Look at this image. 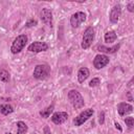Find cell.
Instances as JSON below:
<instances>
[{"instance_id":"cell-8","label":"cell","mask_w":134,"mask_h":134,"mask_svg":"<svg viewBox=\"0 0 134 134\" xmlns=\"http://www.w3.org/2000/svg\"><path fill=\"white\" fill-rule=\"evenodd\" d=\"M28 51L30 52H42V51H46L48 49V44L45 42H41V41H36L32 42L29 46H28Z\"/></svg>"},{"instance_id":"cell-7","label":"cell","mask_w":134,"mask_h":134,"mask_svg":"<svg viewBox=\"0 0 134 134\" xmlns=\"http://www.w3.org/2000/svg\"><path fill=\"white\" fill-rule=\"evenodd\" d=\"M86 21V14L83 13V12H77L75 14H73L71 17H70V25L73 27V28H76L79 27L83 22Z\"/></svg>"},{"instance_id":"cell-19","label":"cell","mask_w":134,"mask_h":134,"mask_svg":"<svg viewBox=\"0 0 134 134\" xmlns=\"http://www.w3.org/2000/svg\"><path fill=\"white\" fill-rule=\"evenodd\" d=\"M10 79V74L7 70L5 69H0V81L4 82V83H7Z\"/></svg>"},{"instance_id":"cell-23","label":"cell","mask_w":134,"mask_h":134,"mask_svg":"<svg viewBox=\"0 0 134 134\" xmlns=\"http://www.w3.org/2000/svg\"><path fill=\"white\" fill-rule=\"evenodd\" d=\"M36 25H37V21L34 20V19L29 20V21L26 23V27H32V26H36Z\"/></svg>"},{"instance_id":"cell-12","label":"cell","mask_w":134,"mask_h":134,"mask_svg":"<svg viewBox=\"0 0 134 134\" xmlns=\"http://www.w3.org/2000/svg\"><path fill=\"white\" fill-rule=\"evenodd\" d=\"M117 111L120 116H124V115H127V114L133 112V107H132V105L127 104V103H119L117 106Z\"/></svg>"},{"instance_id":"cell-22","label":"cell","mask_w":134,"mask_h":134,"mask_svg":"<svg viewBox=\"0 0 134 134\" xmlns=\"http://www.w3.org/2000/svg\"><path fill=\"white\" fill-rule=\"evenodd\" d=\"M98 122L100 125H104V122H105V113L103 111L99 112V114H98Z\"/></svg>"},{"instance_id":"cell-28","label":"cell","mask_w":134,"mask_h":134,"mask_svg":"<svg viewBox=\"0 0 134 134\" xmlns=\"http://www.w3.org/2000/svg\"><path fill=\"white\" fill-rule=\"evenodd\" d=\"M6 134H12V133H6Z\"/></svg>"},{"instance_id":"cell-10","label":"cell","mask_w":134,"mask_h":134,"mask_svg":"<svg viewBox=\"0 0 134 134\" xmlns=\"http://www.w3.org/2000/svg\"><path fill=\"white\" fill-rule=\"evenodd\" d=\"M68 119V114L67 112H54L51 116V120L55 125H62Z\"/></svg>"},{"instance_id":"cell-6","label":"cell","mask_w":134,"mask_h":134,"mask_svg":"<svg viewBox=\"0 0 134 134\" xmlns=\"http://www.w3.org/2000/svg\"><path fill=\"white\" fill-rule=\"evenodd\" d=\"M40 18H41L42 22H43L45 25H47L48 27H52V25H53L52 12H51L49 8H47V7L43 8V9L41 10V13H40Z\"/></svg>"},{"instance_id":"cell-4","label":"cell","mask_w":134,"mask_h":134,"mask_svg":"<svg viewBox=\"0 0 134 134\" xmlns=\"http://www.w3.org/2000/svg\"><path fill=\"white\" fill-rule=\"evenodd\" d=\"M94 40V29L92 26H88L85 31H84V35H83V39H82V48L83 49H87L91 46L92 42Z\"/></svg>"},{"instance_id":"cell-11","label":"cell","mask_w":134,"mask_h":134,"mask_svg":"<svg viewBox=\"0 0 134 134\" xmlns=\"http://www.w3.org/2000/svg\"><path fill=\"white\" fill-rule=\"evenodd\" d=\"M120 14H121V6L119 4L114 5L111 8V12H110V15H109L110 22L111 23H117V21L120 17Z\"/></svg>"},{"instance_id":"cell-2","label":"cell","mask_w":134,"mask_h":134,"mask_svg":"<svg viewBox=\"0 0 134 134\" xmlns=\"http://www.w3.org/2000/svg\"><path fill=\"white\" fill-rule=\"evenodd\" d=\"M50 73V67L47 64H39L34 69V77L37 80H45Z\"/></svg>"},{"instance_id":"cell-27","label":"cell","mask_w":134,"mask_h":134,"mask_svg":"<svg viewBox=\"0 0 134 134\" xmlns=\"http://www.w3.org/2000/svg\"><path fill=\"white\" fill-rule=\"evenodd\" d=\"M114 125H115V128H116V129H118V131H120V132L122 131V129H121L120 125H119V124H118L117 121H115V122H114Z\"/></svg>"},{"instance_id":"cell-3","label":"cell","mask_w":134,"mask_h":134,"mask_svg":"<svg viewBox=\"0 0 134 134\" xmlns=\"http://www.w3.org/2000/svg\"><path fill=\"white\" fill-rule=\"evenodd\" d=\"M27 43V37L25 35H19L13 42L12 46H10V51L12 53L16 54V53H19L23 48L24 46L26 45Z\"/></svg>"},{"instance_id":"cell-20","label":"cell","mask_w":134,"mask_h":134,"mask_svg":"<svg viewBox=\"0 0 134 134\" xmlns=\"http://www.w3.org/2000/svg\"><path fill=\"white\" fill-rule=\"evenodd\" d=\"M125 124L128 126V128L132 129L133 125H134V118L133 117H126L125 118Z\"/></svg>"},{"instance_id":"cell-17","label":"cell","mask_w":134,"mask_h":134,"mask_svg":"<svg viewBox=\"0 0 134 134\" xmlns=\"http://www.w3.org/2000/svg\"><path fill=\"white\" fill-rule=\"evenodd\" d=\"M27 125L24 121H18L17 122V134H25L27 132Z\"/></svg>"},{"instance_id":"cell-21","label":"cell","mask_w":134,"mask_h":134,"mask_svg":"<svg viewBox=\"0 0 134 134\" xmlns=\"http://www.w3.org/2000/svg\"><path fill=\"white\" fill-rule=\"evenodd\" d=\"M98 84H100V80L98 77H94L89 82V86L90 87H96Z\"/></svg>"},{"instance_id":"cell-13","label":"cell","mask_w":134,"mask_h":134,"mask_svg":"<svg viewBox=\"0 0 134 134\" xmlns=\"http://www.w3.org/2000/svg\"><path fill=\"white\" fill-rule=\"evenodd\" d=\"M89 74H90V72H89V69L87 67L80 68V70L77 72V80H79V82L80 83H84L88 79Z\"/></svg>"},{"instance_id":"cell-15","label":"cell","mask_w":134,"mask_h":134,"mask_svg":"<svg viewBox=\"0 0 134 134\" xmlns=\"http://www.w3.org/2000/svg\"><path fill=\"white\" fill-rule=\"evenodd\" d=\"M116 39H117V35L115 34L114 30H109L104 36V40L106 43H113V42H115Z\"/></svg>"},{"instance_id":"cell-9","label":"cell","mask_w":134,"mask_h":134,"mask_svg":"<svg viewBox=\"0 0 134 134\" xmlns=\"http://www.w3.org/2000/svg\"><path fill=\"white\" fill-rule=\"evenodd\" d=\"M109 63V58L106 54H97L95 55L94 60H93V65L96 69H102L104 68L107 64Z\"/></svg>"},{"instance_id":"cell-1","label":"cell","mask_w":134,"mask_h":134,"mask_svg":"<svg viewBox=\"0 0 134 134\" xmlns=\"http://www.w3.org/2000/svg\"><path fill=\"white\" fill-rule=\"evenodd\" d=\"M68 99L70 102V104L75 108V109H81L84 107L85 105V100L83 98V96L81 95V93L77 91V90H70L68 92Z\"/></svg>"},{"instance_id":"cell-14","label":"cell","mask_w":134,"mask_h":134,"mask_svg":"<svg viewBox=\"0 0 134 134\" xmlns=\"http://www.w3.org/2000/svg\"><path fill=\"white\" fill-rule=\"evenodd\" d=\"M119 47H120V45L119 44H117V45H114V46H112V47H105V46H98V51H100V52H104V53H114V52H116L118 49H119Z\"/></svg>"},{"instance_id":"cell-16","label":"cell","mask_w":134,"mask_h":134,"mask_svg":"<svg viewBox=\"0 0 134 134\" xmlns=\"http://www.w3.org/2000/svg\"><path fill=\"white\" fill-rule=\"evenodd\" d=\"M0 112L3 115H8L14 112V108L8 104H3V105H0Z\"/></svg>"},{"instance_id":"cell-24","label":"cell","mask_w":134,"mask_h":134,"mask_svg":"<svg viewBox=\"0 0 134 134\" xmlns=\"http://www.w3.org/2000/svg\"><path fill=\"white\" fill-rule=\"evenodd\" d=\"M128 10L130 13H133L134 12V1H131L129 4H128Z\"/></svg>"},{"instance_id":"cell-5","label":"cell","mask_w":134,"mask_h":134,"mask_svg":"<svg viewBox=\"0 0 134 134\" xmlns=\"http://www.w3.org/2000/svg\"><path fill=\"white\" fill-rule=\"evenodd\" d=\"M93 109L92 108H88V109H86V110H84L83 112H81L74 119H73V125L75 126V127H80V126H82L85 121H87L92 115H93Z\"/></svg>"},{"instance_id":"cell-25","label":"cell","mask_w":134,"mask_h":134,"mask_svg":"<svg viewBox=\"0 0 134 134\" xmlns=\"http://www.w3.org/2000/svg\"><path fill=\"white\" fill-rule=\"evenodd\" d=\"M43 133H44V134H52V132L50 131V129H49L48 126H45V127H44V129H43Z\"/></svg>"},{"instance_id":"cell-26","label":"cell","mask_w":134,"mask_h":134,"mask_svg":"<svg viewBox=\"0 0 134 134\" xmlns=\"http://www.w3.org/2000/svg\"><path fill=\"white\" fill-rule=\"evenodd\" d=\"M127 97H128V100H129V102H133V97H132V94H131L130 91L127 92Z\"/></svg>"},{"instance_id":"cell-18","label":"cell","mask_w":134,"mask_h":134,"mask_svg":"<svg viewBox=\"0 0 134 134\" xmlns=\"http://www.w3.org/2000/svg\"><path fill=\"white\" fill-rule=\"evenodd\" d=\"M52 111H53V105H50V106L46 107L45 109L41 110V111L39 112V114H40L43 118H48V117H49V115L52 113Z\"/></svg>"}]
</instances>
